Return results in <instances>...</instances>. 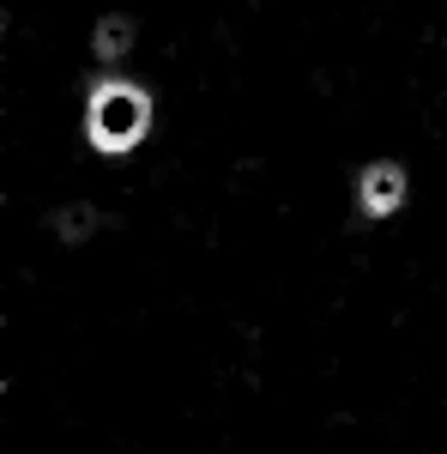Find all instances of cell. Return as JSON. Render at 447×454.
I'll return each mask as SVG.
<instances>
[{
  "label": "cell",
  "mask_w": 447,
  "mask_h": 454,
  "mask_svg": "<svg viewBox=\"0 0 447 454\" xmlns=\"http://www.w3.org/2000/svg\"><path fill=\"white\" fill-rule=\"evenodd\" d=\"M145 128H151V98L127 85V79H104L97 91H91V104H85V134L97 152L109 158H121V152H134L145 140Z\"/></svg>",
  "instance_id": "cell-1"
},
{
  "label": "cell",
  "mask_w": 447,
  "mask_h": 454,
  "mask_svg": "<svg viewBox=\"0 0 447 454\" xmlns=\"http://www.w3.org/2000/svg\"><path fill=\"white\" fill-rule=\"evenodd\" d=\"M405 207V170L399 164H369L357 176V212L363 218H393Z\"/></svg>",
  "instance_id": "cell-2"
},
{
  "label": "cell",
  "mask_w": 447,
  "mask_h": 454,
  "mask_svg": "<svg viewBox=\"0 0 447 454\" xmlns=\"http://www.w3.org/2000/svg\"><path fill=\"white\" fill-rule=\"evenodd\" d=\"M91 49H97L104 61H121V55L134 49V25H127L121 12H109L104 25H97V36H91Z\"/></svg>",
  "instance_id": "cell-3"
},
{
  "label": "cell",
  "mask_w": 447,
  "mask_h": 454,
  "mask_svg": "<svg viewBox=\"0 0 447 454\" xmlns=\"http://www.w3.org/2000/svg\"><path fill=\"white\" fill-rule=\"evenodd\" d=\"M91 231H97V212L91 207H67L55 218V237H61V243H79V237H91Z\"/></svg>",
  "instance_id": "cell-4"
}]
</instances>
